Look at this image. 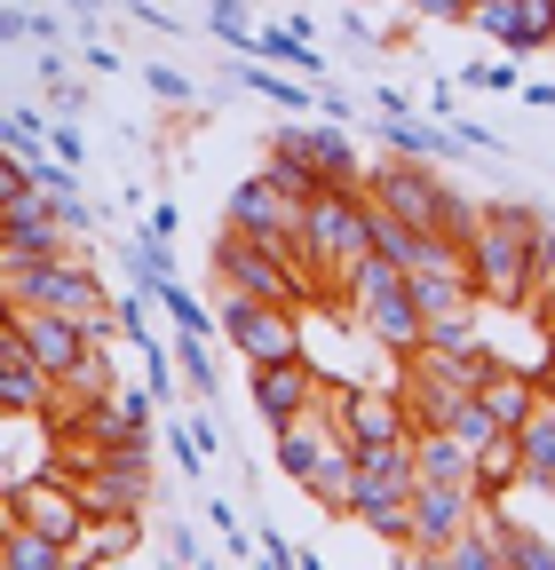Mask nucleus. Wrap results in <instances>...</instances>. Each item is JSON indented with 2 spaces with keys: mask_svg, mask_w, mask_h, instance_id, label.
Here are the masks:
<instances>
[{
  "mask_svg": "<svg viewBox=\"0 0 555 570\" xmlns=\"http://www.w3.org/2000/svg\"><path fill=\"white\" fill-rule=\"evenodd\" d=\"M539 230V206H484V223L468 238V277H476V302H500V309H532L524 294V254Z\"/></svg>",
  "mask_w": 555,
  "mask_h": 570,
  "instance_id": "nucleus-1",
  "label": "nucleus"
},
{
  "mask_svg": "<svg viewBox=\"0 0 555 570\" xmlns=\"http://www.w3.org/2000/svg\"><path fill=\"white\" fill-rule=\"evenodd\" d=\"M366 223H373V214H366V190H325V183H318V190L302 198V246H294V262H302V277L318 285V294L333 285V269L350 262V254L373 246Z\"/></svg>",
  "mask_w": 555,
  "mask_h": 570,
  "instance_id": "nucleus-2",
  "label": "nucleus"
},
{
  "mask_svg": "<svg viewBox=\"0 0 555 570\" xmlns=\"http://www.w3.org/2000/svg\"><path fill=\"white\" fill-rule=\"evenodd\" d=\"M215 277L231 285V294H254V302H278V309H302V302L318 294L294 254H270V246H254V238H238V230L215 238Z\"/></svg>",
  "mask_w": 555,
  "mask_h": 570,
  "instance_id": "nucleus-3",
  "label": "nucleus"
},
{
  "mask_svg": "<svg viewBox=\"0 0 555 570\" xmlns=\"http://www.w3.org/2000/svg\"><path fill=\"white\" fill-rule=\"evenodd\" d=\"M80 515H144L152 499V436H127V444H96V460L80 468Z\"/></svg>",
  "mask_w": 555,
  "mask_h": 570,
  "instance_id": "nucleus-4",
  "label": "nucleus"
},
{
  "mask_svg": "<svg viewBox=\"0 0 555 570\" xmlns=\"http://www.w3.org/2000/svg\"><path fill=\"white\" fill-rule=\"evenodd\" d=\"M223 230H238V238H254V246H270V254H294V246H302V198L278 190L270 175H246V183H231V198H223Z\"/></svg>",
  "mask_w": 555,
  "mask_h": 570,
  "instance_id": "nucleus-5",
  "label": "nucleus"
},
{
  "mask_svg": "<svg viewBox=\"0 0 555 570\" xmlns=\"http://www.w3.org/2000/svg\"><path fill=\"white\" fill-rule=\"evenodd\" d=\"M215 333L246 356V365H270V356H302V325H294V309L254 302V294H231V285H223V302H215Z\"/></svg>",
  "mask_w": 555,
  "mask_h": 570,
  "instance_id": "nucleus-6",
  "label": "nucleus"
},
{
  "mask_svg": "<svg viewBox=\"0 0 555 570\" xmlns=\"http://www.w3.org/2000/svg\"><path fill=\"white\" fill-rule=\"evenodd\" d=\"M358 190H366V206H373V214H397V223H412V230H437L445 175H437L429 159H397V151H389Z\"/></svg>",
  "mask_w": 555,
  "mask_h": 570,
  "instance_id": "nucleus-7",
  "label": "nucleus"
},
{
  "mask_svg": "<svg viewBox=\"0 0 555 570\" xmlns=\"http://www.w3.org/2000/svg\"><path fill=\"white\" fill-rule=\"evenodd\" d=\"M270 151H294L325 190H358L366 175H358V142H350V127H333V119H286L270 135Z\"/></svg>",
  "mask_w": 555,
  "mask_h": 570,
  "instance_id": "nucleus-8",
  "label": "nucleus"
},
{
  "mask_svg": "<svg viewBox=\"0 0 555 570\" xmlns=\"http://www.w3.org/2000/svg\"><path fill=\"white\" fill-rule=\"evenodd\" d=\"M405 515H412L405 554H429V547H445V539H452V531L476 515V491H468V483H412Z\"/></svg>",
  "mask_w": 555,
  "mask_h": 570,
  "instance_id": "nucleus-9",
  "label": "nucleus"
},
{
  "mask_svg": "<svg viewBox=\"0 0 555 570\" xmlns=\"http://www.w3.org/2000/svg\"><path fill=\"white\" fill-rule=\"evenodd\" d=\"M17 333H25V356H32L48 381H64V373H72L80 356L96 348L80 317H56V309H17Z\"/></svg>",
  "mask_w": 555,
  "mask_h": 570,
  "instance_id": "nucleus-10",
  "label": "nucleus"
},
{
  "mask_svg": "<svg viewBox=\"0 0 555 570\" xmlns=\"http://www.w3.org/2000/svg\"><path fill=\"white\" fill-rule=\"evenodd\" d=\"M254 412L278 428V420H294L318 404V373H310V356H270V365H254Z\"/></svg>",
  "mask_w": 555,
  "mask_h": 570,
  "instance_id": "nucleus-11",
  "label": "nucleus"
},
{
  "mask_svg": "<svg viewBox=\"0 0 555 570\" xmlns=\"http://www.w3.org/2000/svg\"><path fill=\"white\" fill-rule=\"evenodd\" d=\"M405 491H412V436L366 444L358 452V475H350V515L373 508V499H405Z\"/></svg>",
  "mask_w": 555,
  "mask_h": 570,
  "instance_id": "nucleus-12",
  "label": "nucleus"
},
{
  "mask_svg": "<svg viewBox=\"0 0 555 570\" xmlns=\"http://www.w3.org/2000/svg\"><path fill=\"white\" fill-rule=\"evenodd\" d=\"M9 499H17V523L48 531L56 547H72V531H80V491H72V483H56V475H32V483H17Z\"/></svg>",
  "mask_w": 555,
  "mask_h": 570,
  "instance_id": "nucleus-13",
  "label": "nucleus"
},
{
  "mask_svg": "<svg viewBox=\"0 0 555 570\" xmlns=\"http://www.w3.org/2000/svg\"><path fill=\"white\" fill-rule=\"evenodd\" d=\"M270 436H278V444H270L278 475H286V483H310V468H318V460H325V444H333V420L310 404V412H294V420H278Z\"/></svg>",
  "mask_w": 555,
  "mask_h": 570,
  "instance_id": "nucleus-14",
  "label": "nucleus"
},
{
  "mask_svg": "<svg viewBox=\"0 0 555 570\" xmlns=\"http://www.w3.org/2000/svg\"><path fill=\"white\" fill-rule=\"evenodd\" d=\"M381 142H389L397 159H429V167H452V159H468V142H460L445 119H412V111L381 119Z\"/></svg>",
  "mask_w": 555,
  "mask_h": 570,
  "instance_id": "nucleus-15",
  "label": "nucleus"
},
{
  "mask_svg": "<svg viewBox=\"0 0 555 570\" xmlns=\"http://www.w3.org/2000/svg\"><path fill=\"white\" fill-rule=\"evenodd\" d=\"M135 547H144V523H135V515H80V531H72V547H64V562L104 570V562H127Z\"/></svg>",
  "mask_w": 555,
  "mask_h": 570,
  "instance_id": "nucleus-16",
  "label": "nucleus"
},
{
  "mask_svg": "<svg viewBox=\"0 0 555 570\" xmlns=\"http://www.w3.org/2000/svg\"><path fill=\"white\" fill-rule=\"evenodd\" d=\"M516 452H524V483L555 491V389H539L532 412L516 420Z\"/></svg>",
  "mask_w": 555,
  "mask_h": 570,
  "instance_id": "nucleus-17",
  "label": "nucleus"
},
{
  "mask_svg": "<svg viewBox=\"0 0 555 570\" xmlns=\"http://www.w3.org/2000/svg\"><path fill=\"white\" fill-rule=\"evenodd\" d=\"M397 285H405V269L389 262V254H350V262H341L333 269V285H325V294H341V309H366V302H381V294H397Z\"/></svg>",
  "mask_w": 555,
  "mask_h": 570,
  "instance_id": "nucleus-18",
  "label": "nucleus"
},
{
  "mask_svg": "<svg viewBox=\"0 0 555 570\" xmlns=\"http://www.w3.org/2000/svg\"><path fill=\"white\" fill-rule=\"evenodd\" d=\"M524 483V452H516V428H500V436H484L476 460H468V491L476 499H508Z\"/></svg>",
  "mask_w": 555,
  "mask_h": 570,
  "instance_id": "nucleus-19",
  "label": "nucleus"
},
{
  "mask_svg": "<svg viewBox=\"0 0 555 570\" xmlns=\"http://www.w3.org/2000/svg\"><path fill=\"white\" fill-rule=\"evenodd\" d=\"M358 325H366L389 356H412V348H421V309H412L405 285H397V294H381V302H366V309H358Z\"/></svg>",
  "mask_w": 555,
  "mask_h": 570,
  "instance_id": "nucleus-20",
  "label": "nucleus"
},
{
  "mask_svg": "<svg viewBox=\"0 0 555 570\" xmlns=\"http://www.w3.org/2000/svg\"><path fill=\"white\" fill-rule=\"evenodd\" d=\"M468 444L452 428H412V483H468Z\"/></svg>",
  "mask_w": 555,
  "mask_h": 570,
  "instance_id": "nucleus-21",
  "label": "nucleus"
},
{
  "mask_svg": "<svg viewBox=\"0 0 555 570\" xmlns=\"http://www.w3.org/2000/svg\"><path fill=\"white\" fill-rule=\"evenodd\" d=\"M460 396H468V389H452L445 373H421V365H405V389H397V404H405L412 428H445V420L460 412Z\"/></svg>",
  "mask_w": 555,
  "mask_h": 570,
  "instance_id": "nucleus-22",
  "label": "nucleus"
},
{
  "mask_svg": "<svg viewBox=\"0 0 555 570\" xmlns=\"http://www.w3.org/2000/svg\"><path fill=\"white\" fill-rule=\"evenodd\" d=\"M246 56H254V63H286V71H302V80H325V56H318L294 24H254Z\"/></svg>",
  "mask_w": 555,
  "mask_h": 570,
  "instance_id": "nucleus-23",
  "label": "nucleus"
},
{
  "mask_svg": "<svg viewBox=\"0 0 555 570\" xmlns=\"http://www.w3.org/2000/svg\"><path fill=\"white\" fill-rule=\"evenodd\" d=\"M405 294H412V309H421V317H445V309H468V302H476V277H468V269H412Z\"/></svg>",
  "mask_w": 555,
  "mask_h": 570,
  "instance_id": "nucleus-24",
  "label": "nucleus"
},
{
  "mask_svg": "<svg viewBox=\"0 0 555 570\" xmlns=\"http://www.w3.org/2000/svg\"><path fill=\"white\" fill-rule=\"evenodd\" d=\"M56 404V381L32 365V356H17V365H0V412L25 420V412H48Z\"/></svg>",
  "mask_w": 555,
  "mask_h": 570,
  "instance_id": "nucleus-25",
  "label": "nucleus"
},
{
  "mask_svg": "<svg viewBox=\"0 0 555 570\" xmlns=\"http://www.w3.org/2000/svg\"><path fill=\"white\" fill-rule=\"evenodd\" d=\"M167 356H175V373H183V381H191V389H198L206 404L223 396V365H215V348H206V333H183V325H175Z\"/></svg>",
  "mask_w": 555,
  "mask_h": 570,
  "instance_id": "nucleus-26",
  "label": "nucleus"
},
{
  "mask_svg": "<svg viewBox=\"0 0 555 570\" xmlns=\"http://www.w3.org/2000/svg\"><path fill=\"white\" fill-rule=\"evenodd\" d=\"M0 570H64V547L32 523H9L0 531Z\"/></svg>",
  "mask_w": 555,
  "mask_h": 570,
  "instance_id": "nucleus-27",
  "label": "nucleus"
},
{
  "mask_svg": "<svg viewBox=\"0 0 555 570\" xmlns=\"http://www.w3.org/2000/svg\"><path fill=\"white\" fill-rule=\"evenodd\" d=\"M460 24H476V32L493 40L500 56H516V63H524V9H516V0H476V9H468Z\"/></svg>",
  "mask_w": 555,
  "mask_h": 570,
  "instance_id": "nucleus-28",
  "label": "nucleus"
},
{
  "mask_svg": "<svg viewBox=\"0 0 555 570\" xmlns=\"http://www.w3.org/2000/svg\"><path fill=\"white\" fill-rule=\"evenodd\" d=\"M350 475H358V452H350V444H341V436H333V444H325V460L310 468V491L325 499V508H333V515H350Z\"/></svg>",
  "mask_w": 555,
  "mask_h": 570,
  "instance_id": "nucleus-29",
  "label": "nucleus"
},
{
  "mask_svg": "<svg viewBox=\"0 0 555 570\" xmlns=\"http://www.w3.org/2000/svg\"><path fill=\"white\" fill-rule=\"evenodd\" d=\"M524 294L547 302L555 294V214H539V230H532V254H524Z\"/></svg>",
  "mask_w": 555,
  "mask_h": 570,
  "instance_id": "nucleus-30",
  "label": "nucleus"
},
{
  "mask_svg": "<svg viewBox=\"0 0 555 570\" xmlns=\"http://www.w3.org/2000/svg\"><path fill=\"white\" fill-rule=\"evenodd\" d=\"M500 570H555V539H539V531H500Z\"/></svg>",
  "mask_w": 555,
  "mask_h": 570,
  "instance_id": "nucleus-31",
  "label": "nucleus"
},
{
  "mask_svg": "<svg viewBox=\"0 0 555 570\" xmlns=\"http://www.w3.org/2000/svg\"><path fill=\"white\" fill-rule=\"evenodd\" d=\"M206 32H215L231 56H246V40H254V17H246V0H206Z\"/></svg>",
  "mask_w": 555,
  "mask_h": 570,
  "instance_id": "nucleus-32",
  "label": "nucleus"
},
{
  "mask_svg": "<svg viewBox=\"0 0 555 570\" xmlns=\"http://www.w3.org/2000/svg\"><path fill=\"white\" fill-rule=\"evenodd\" d=\"M476 223H484V206H476L468 190H452V183H445V198H437V230H445L452 246H468V238H476Z\"/></svg>",
  "mask_w": 555,
  "mask_h": 570,
  "instance_id": "nucleus-33",
  "label": "nucleus"
},
{
  "mask_svg": "<svg viewBox=\"0 0 555 570\" xmlns=\"http://www.w3.org/2000/svg\"><path fill=\"white\" fill-rule=\"evenodd\" d=\"M452 88H460V96H516V56H500V63H460Z\"/></svg>",
  "mask_w": 555,
  "mask_h": 570,
  "instance_id": "nucleus-34",
  "label": "nucleus"
},
{
  "mask_svg": "<svg viewBox=\"0 0 555 570\" xmlns=\"http://www.w3.org/2000/svg\"><path fill=\"white\" fill-rule=\"evenodd\" d=\"M152 302H167V317H175L183 333H206V341H215V309H206V302H191L175 277H167V285H152Z\"/></svg>",
  "mask_w": 555,
  "mask_h": 570,
  "instance_id": "nucleus-35",
  "label": "nucleus"
},
{
  "mask_svg": "<svg viewBox=\"0 0 555 570\" xmlns=\"http://www.w3.org/2000/svg\"><path fill=\"white\" fill-rule=\"evenodd\" d=\"M111 325L135 341V348H152V285H135V294H119L111 302Z\"/></svg>",
  "mask_w": 555,
  "mask_h": 570,
  "instance_id": "nucleus-36",
  "label": "nucleus"
},
{
  "mask_svg": "<svg viewBox=\"0 0 555 570\" xmlns=\"http://www.w3.org/2000/svg\"><path fill=\"white\" fill-rule=\"evenodd\" d=\"M206 523L223 531V554H231V562H254V531L238 523V508H231V499H215V508H206Z\"/></svg>",
  "mask_w": 555,
  "mask_h": 570,
  "instance_id": "nucleus-37",
  "label": "nucleus"
},
{
  "mask_svg": "<svg viewBox=\"0 0 555 570\" xmlns=\"http://www.w3.org/2000/svg\"><path fill=\"white\" fill-rule=\"evenodd\" d=\"M412 499V491H405ZM405 499H373V508H358V523L366 531H381L389 547H405V531H412V515H405Z\"/></svg>",
  "mask_w": 555,
  "mask_h": 570,
  "instance_id": "nucleus-38",
  "label": "nucleus"
},
{
  "mask_svg": "<svg viewBox=\"0 0 555 570\" xmlns=\"http://www.w3.org/2000/svg\"><path fill=\"white\" fill-rule=\"evenodd\" d=\"M254 562H270V570H318L310 547H286L278 531H254Z\"/></svg>",
  "mask_w": 555,
  "mask_h": 570,
  "instance_id": "nucleus-39",
  "label": "nucleus"
},
{
  "mask_svg": "<svg viewBox=\"0 0 555 570\" xmlns=\"http://www.w3.org/2000/svg\"><path fill=\"white\" fill-rule=\"evenodd\" d=\"M445 428H452V436H460V444H468V452H476V444H484V436H500V420H493V412H484V404H476V396H460V412H452V420H445Z\"/></svg>",
  "mask_w": 555,
  "mask_h": 570,
  "instance_id": "nucleus-40",
  "label": "nucleus"
},
{
  "mask_svg": "<svg viewBox=\"0 0 555 570\" xmlns=\"http://www.w3.org/2000/svg\"><path fill=\"white\" fill-rule=\"evenodd\" d=\"M516 9H524V56L555 48V0H516Z\"/></svg>",
  "mask_w": 555,
  "mask_h": 570,
  "instance_id": "nucleus-41",
  "label": "nucleus"
},
{
  "mask_svg": "<svg viewBox=\"0 0 555 570\" xmlns=\"http://www.w3.org/2000/svg\"><path fill=\"white\" fill-rule=\"evenodd\" d=\"M445 127H452V135H460V142H468V151H484V159H508V142H500V135H493V127H484V119H468V104H460V111H452V119H445Z\"/></svg>",
  "mask_w": 555,
  "mask_h": 570,
  "instance_id": "nucleus-42",
  "label": "nucleus"
},
{
  "mask_svg": "<svg viewBox=\"0 0 555 570\" xmlns=\"http://www.w3.org/2000/svg\"><path fill=\"white\" fill-rule=\"evenodd\" d=\"M144 88H152L159 104H198V88L183 80V71H175V63H144Z\"/></svg>",
  "mask_w": 555,
  "mask_h": 570,
  "instance_id": "nucleus-43",
  "label": "nucleus"
},
{
  "mask_svg": "<svg viewBox=\"0 0 555 570\" xmlns=\"http://www.w3.org/2000/svg\"><path fill=\"white\" fill-rule=\"evenodd\" d=\"M262 175H270L278 190H294V198H310V190H318V175H310L294 151H270V167H262Z\"/></svg>",
  "mask_w": 555,
  "mask_h": 570,
  "instance_id": "nucleus-44",
  "label": "nucleus"
},
{
  "mask_svg": "<svg viewBox=\"0 0 555 570\" xmlns=\"http://www.w3.org/2000/svg\"><path fill=\"white\" fill-rule=\"evenodd\" d=\"M48 151H56L64 167H88V142H80V127H72V119H48Z\"/></svg>",
  "mask_w": 555,
  "mask_h": 570,
  "instance_id": "nucleus-45",
  "label": "nucleus"
},
{
  "mask_svg": "<svg viewBox=\"0 0 555 570\" xmlns=\"http://www.w3.org/2000/svg\"><path fill=\"white\" fill-rule=\"evenodd\" d=\"M167 452H175V468H183V475H191V483H198V475H206V452H198V444H191V428H183V420H167Z\"/></svg>",
  "mask_w": 555,
  "mask_h": 570,
  "instance_id": "nucleus-46",
  "label": "nucleus"
},
{
  "mask_svg": "<svg viewBox=\"0 0 555 570\" xmlns=\"http://www.w3.org/2000/svg\"><path fill=\"white\" fill-rule=\"evenodd\" d=\"M111 404H119V420H127V428H152V412H159V396H152V389H111Z\"/></svg>",
  "mask_w": 555,
  "mask_h": 570,
  "instance_id": "nucleus-47",
  "label": "nucleus"
},
{
  "mask_svg": "<svg viewBox=\"0 0 555 570\" xmlns=\"http://www.w3.org/2000/svg\"><path fill=\"white\" fill-rule=\"evenodd\" d=\"M175 230H183V206H175V198H159V206L144 214V238H159V246H175Z\"/></svg>",
  "mask_w": 555,
  "mask_h": 570,
  "instance_id": "nucleus-48",
  "label": "nucleus"
},
{
  "mask_svg": "<svg viewBox=\"0 0 555 570\" xmlns=\"http://www.w3.org/2000/svg\"><path fill=\"white\" fill-rule=\"evenodd\" d=\"M318 119H333V127H350V119H358V104L341 96L333 80H318Z\"/></svg>",
  "mask_w": 555,
  "mask_h": 570,
  "instance_id": "nucleus-49",
  "label": "nucleus"
},
{
  "mask_svg": "<svg viewBox=\"0 0 555 570\" xmlns=\"http://www.w3.org/2000/svg\"><path fill=\"white\" fill-rule=\"evenodd\" d=\"M167 562H206V547H198L191 523H167Z\"/></svg>",
  "mask_w": 555,
  "mask_h": 570,
  "instance_id": "nucleus-50",
  "label": "nucleus"
},
{
  "mask_svg": "<svg viewBox=\"0 0 555 570\" xmlns=\"http://www.w3.org/2000/svg\"><path fill=\"white\" fill-rule=\"evenodd\" d=\"M17 356H25V333H17V309L0 302V365H17Z\"/></svg>",
  "mask_w": 555,
  "mask_h": 570,
  "instance_id": "nucleus-51",
  "label": "nucleus"
},
{
  "mask_svg": "<svg viewBox=\"0 0 555 570\" xmlns=\"http://www.w3.org/2000/svg\"><path fill=\"white\" fill-rule=\"evenodd\" d=\"M412 17H429V24H460V0H405Z\"/></svg>",
  "mask_w": 555,
  "mask_h": 570,
  "instance_id": "nucleus-52",
  "label": "nucleus"
},
{
  "mask_svg": "<svg viewBox=\"0 0 555 570\" xmlns=\"http://www.w3.org/2000/svg\"><path fill=\"white\" fill-rule=\"evenodd\" d=\"M183 428H191V444H198V452H223V428L206 420V412H198V420H183Z\"/></svg>",
  "mask_w": 555,
  "mask_h": 570,
  "instance_id": "nucleus-53",
  "label": "nucleus"
},
{
  "mask_svg": "<svg viewBox=\"0 0 555 570\" xmlns=\"http://www.w3.org/2000/svg\"><path fill=\"white\" fill-rule=\"evenodd\" d=\"M373 111L397 119V111H412V96H405V88H373Z\"/></svg>",
  "mask_w": 555,
  "mask_h": 570,
  "instance_id": "nucleus-54",
  "label": "nucleus"
},
{
  "mask_svg": "<svg viewBox=\"0 0 555 570\" xmlns=\"http://www.w3.org/2000/svg\"><path fill=\"white\" fill-rule=\"evenodd\" d=\"M429 111H437V119H452V111H460V88H452V80H437V96H429Z\"/></svg>",
  "mask_w": 555,
  "mask_h": 570,
  "instance_id": "nucleus-55",
  "label": "nucleus"
},
{
  "mask_svg": "<svg viewBox=\"0 0 555 570\" xmlns=\"http://www.w3.org/2000/svg\"><path fill=\"white\" fill-rule=\"evenodd\" d=\"M64 9H72V17H104V0H64Z\"/></svg>",
  "mask_w": 555,
  "mask_h": 570,
  "instance_id": "nucleus-56",
  "label": "nucleus"
},
{
  "mask_svg": "<svg viewBox=\"0 0 555 570\" xmlns=\"http://www.w3.org/2000/svg\"><path fill=\"white\" fill-rule=\"evenodd\" d=\"M539 309H547V325H555V294H547V302H539Z\"/></svg>",
  "mask_w": 555,
  "mask_h": 570,
  "instance_id": "nucleus-57",
  "label": "nucleus"
},
{
  "mask_svg": "<svg viewBox=\"0 0 555 570\" xmlns=\"http://www.w3.org/2000/svg\"><path fill=\"white\" fill-rule=\"evenodd\" d=\"M17 9H40V0H17Z\"/></svg>",
  "mask_w": 555,
  "mask_h": 570,
  "instance_id": "nucleus-58",
  "label": "nucleus"
},
{
  "mask_svg": "<svg viewBox=\"0 0 555 570\" xmlns=\"http://www.w3.org/2000/svg\"><path fill=\"white\" fill-rule=\"evenodd\" d=\"M468 9H476V0H460V17H468Z\"/></svg>",
  "mask_w": 555,
  "mask_h": 570,
  "instance_id": "nucleus-59",
  "label": "nucleus"
}]
</instances>
